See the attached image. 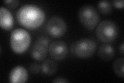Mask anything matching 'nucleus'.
I'll list each match as a JSON object with an SVG mask.
<instances>
[{
	"mask_svg": "<svg viewBox=\"0 0 124 83\" xmlns=\"http://www.w3.org/2000/svg\"><path fill=\"white\" fill-rule=\"evenodd\" d=\"M46 16L45 11L41 8L32 4L22 6L16 13L18 23L30 30L35 29L40 27L44 22Z\"/></svg>",
	"mask_w": 124,
	"mask_h": 83,
	"instance_id": "f257e3e1",
	"label": "nucleus"
},
{
	"mask_svg": "<svg viewBox=\"0 0 124 83\" xmlns=\"http://www.w3.org/2000/svg\"><path fill=\"white\" fill-rule=\"evenodd\" d=\"M31 38L26 30L17 28L11 31L10 36V45L12 50L16 54H22L28 49Z\"/></svg>",
	"mask_w": 124,
	"mask_h": 83,
	"instance_id": "f03ea898",
	"label": "nucleus"
},
{
	"mask_svg": "<svg viewBox=\"0 0 124 83\" xmlns=\"http://www.w3.org/2000/svg\"><path fill=\"white\" fill-rule=\"evenodd\" d=\"M118 28L115 23L105 19L99 22L96 29V35L99 41L104 43L113 41L117 38Z\"/></svg>",
	"mask_w": 124,
	"mask_h": 83,
	"instance_id": "7ed1b4c3",
	"label": "nucleus"
},
{
	"mask_svg": "<svg viewBox=\"0 0 124 83\" xmlns=\"http://www.w3.org/2000/svg\"><path fill=\"white\" fill-rule=\"evenodd\" d=\"M96 48L97 43L95 41L89 38H82L73 43L71 51L77 57L87 59L94 54Z\"/></svg>",
	"mask_w": 124,
	"mask_h": 83,
	"instance_id": "20e7f679",
	"label": "nucleus"
},
{
	"mask_svg": "<svg viewBox=\"0 0 124 83\" xmlns=\"http://www.w3.org/2000/svg\"><path fill=\"white\" fill-rule=\"evenodd\" d=\"M80 22L86 29L94 30L100 20V15L94 7L85 5L81 7L78 11Z\"/></svg>",
	"mask_w": 124,
	"mask_h": 83,
	"instance_id": "39448f33",
	"label": "nucleus"
},
{
	"mask_svg": "<svg viewBox=\"0 0 124 83\" xmlns=\"http://www.w3.org/2000/svg\"><path fill=\"white\" fill-rule=\"evenodd\" d=\"M46 31L50 36L54 38H59L66 33L67 25L63 19L59 16H53L50 18L46 26Z\"/></svg>",
	"mask_w": 124,
	"mask_h": 83,
	"instance_id": "423d86ee",
	"label": "nucleus"
},
{
	"mask_svg": "<svg viewBox=\"0 0 124 83\" xmlns=\"http://www.w3.org/2000/svg\"><path fill=\"white\" fill-rule=\"evenodd\" d=\"M68 46L66 43L62 41H55L50 43L48 51L50 57L55 60H62L67 56Z\"/></svg>",
	"mask_w": 124,
	"mask_h": 83,
	"instance_id": "0eeeda50",
	"label": "nucleus"
},
{
	"mask_svg": "<svg viewBox=\"0 0 124 83\" xmlns=\"http://www.w3.org/2000/svg\"><path fill=\"white\" fill-rule=\"evenodd\" d=\"M28 72L26 69L21 65H17L11 70L9 75V81L12 83H23L28 80Z\"/></svg>",
	"mask_w": 124,
	"mask_h": 83,
	"instance_id": "6e6552de",
	"label": "nucleus"
},
{
	"mask_svg": "<svg viewBox=\"0 0 124 83\" xmlns=\"http://www.w3.org/2000/svg\"><path fill=\"white\" fill-rule=\"evenodd\" d=\"M14 24L13 16L6 8L2 6L0 9V26L4 30L10 31Z\"/></svg>",
	"mask_w": 124,
	"mask_h": 83,
	"instance_id": "1a4fd4ad",
	"label": "nucleus"
},
{
	"mask_svg": "<svg viewBox=\"0 0 124 83\" xmlns=\"http://www.w3.org/2000/svg\"><path fill=\"white\" fill-rule=\"evenodd\" d=\"M48 49L39 43L35 42L31 50V55L35 60L44 61L47 55Z\"/></svg>",
	"mask_w": 124,
	"mask_h": 83,
	"instance_id": "9d476101",
	"label": "nucleus"
},
{
	"mask_svg": "<svg viewBox=\"0 0 124 83\" xmlns=\"http://www.w3.org/2000/svg\"><path fill=\"white\" fill-rule=\"evenodd\" d=\"M99 58L103 60L108 61L113 59L115 55V50L111 45L103 43L101 45L98 50Z\"/></svg>",
	"mask_w": 124,
	"mask_h": 83,
	"instance_id": "9b49d317",
	"label": "nucleus"
},
{
	"mask_svg": "<svg viewBox=\"0 0 124 83\" xmlns=\"http://www.w3.org/2000/svg\"><path fill=\"white\" fill-rule=\"evenodd\" d=\"M57 70L56 63L51 59H46L41 65V71L46 76H52Z\"/></svg>",
	"mask_w": 124,
	"mask_h": 83,
	"instance_id": "f8f14e48",
	"label": "nucleus"
},
{
	"mask_svg": "<svg viewBox=\"0 0 124 83\" xmlns=\"http://www.w3.org/2000/svg\"><path fill=\"white\" fill-rule=\"evenodd\" d=\"M124 58L121 57L118 58L115 61L113 64V70L114 73L119 77H124Z\"/></svg>",
	"mask_w": 124,
	"mask_h": 83,
	"instance_id": "ddd939ff",
	"label": "nucleus"
},
{
	"mask_svg": "<svg viewBox=\"0 0 124 83\" xmlns=\"http://www.w3.org/2000/svg\"><path fill=\"white\" fill-rule=\"evenodd\" d=\"M97 6L100 12L103 14H108L112 10V4L108 1H101L99 2Z\"/></svg>",
	"mask_w": 124,
	"mask_h": 83,
	"instance_id": "4468645a",
	"label": "nucleus"
},
{
	"mask_svg": "<svg viewBox=\"0 0 124 83\" xmlns=\"http://www.w3.org/2000/svg\"><path fill=\"white\" fill-rule=\"evenodd\" d=\"M36 42L44 45L46 48L48 49L49 44L50 42V39L48 36H46V35H43L37 38Z\"/></svg>",
	"mask_w": 124,
	"mask_h": 83,
	"instance_id": "2eb2a0df",
	"label": "nucleus"
},
{
	"mask_svg": "<svg viewBox=\"0 0 124 83\" xmlns=\"http://www.w3.org/2000/svg\"><path fill=\"white\" fill-rule=\"evenodd\" d=\"M30 72L33 74H37L41 71V65L36 62L31 64L29 66Z\"/></svg>",
	"mask_w": 124,
	"mask_h": 83,
	"instance_id": "dca6fc26",
	"label": "nucleus"
},
{
	"mask_svg": "<svg viewBox=\"0 0 124 83\" xmlns=\"http://www.w3.org/2000/svg\"><path fill=\"white\" fill-rule=\"evenodd\" d=\"M5 5L10 9H15L19 5V1L18 0H6L4 1Z\"/></svg>",
	"mask_w": 124,
	"mask_h": 83,
	"instance_id": "f3484780",
	"label": "nucleus"
},
{
	"mask_svg": "<svg viewBox=\"0 0 124 83\" xmlns=\"http://www.w3.org/2000/svg\"><path fill=\"white\" fill-rule=\"evenodd\" d=\"M112 4L117 9H122L124 7V0H113Z\"/></svg>",
	"mask_w": 124,
	"mask_h": 83,
	"instance_id": "a211bd4d",
	"label": "nucleus"
},
{
	"mask_svg": "<svg viewBox=\"0 0 124 83\" xmlns=\"http://www.w3.org/2000/svg\"><path fill=\"white\" fill-rule=\"evenodd\" d=\"M52 83H68L69 81L66 78H64L63 77H57L55 78L52 81Z\"/></svg>",
	"mask_w": 124,
	"mask_h": 83,
	"instance_id": "6ab92c4d",
	"label": "nucleus"
},
{
	"mask_svg": "<svg viewBox=\"0 0 124 83\" xmlns=\"http://www.w3.org/2000/svg\"><path fill=\"white\" fill-rule=\"evenodd\" d=\"M124 43H122V44L120 45V46H119V53L121 54V55H122V56H124Z\"/></svg>",
	"mask_w": 124,
	"mask_h": 83,
	"instance_id": "aec40b11",
	"label": "nucleus"
}]
</instances>
